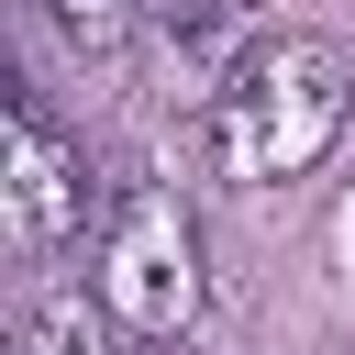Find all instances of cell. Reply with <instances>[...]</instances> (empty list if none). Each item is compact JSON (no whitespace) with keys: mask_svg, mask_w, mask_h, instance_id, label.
<instances>
[{"mask_svg":"<svg viewBox=\"0 0 355 355\" xmlns=\"http://www.w3.org/2000/svg\"><path fill=\"white\" fill-rule=\"evenodd\" d=\"M344 100H355V55H344L333 33H266V44H255L189 122H200L211 178H233V189H277V178H300V166L333 155Z\"/></svg>","mask_w":355,"mask_h":355,"instance_id":"obj_1","label":"cell"},{"mask_svg":"<svg viewBox=\"0 0 355 355\" xmlns=\"http://www.w3.org/2000/svg\"><path fill=\"white\" fill-rule=\"evenodd\" d=\"M89 288L111 300V322H122L133 344L189 333V311H200V222H189V200H178L166 178H144V166H133V178H111Z\"/></svg>","mask_w":355,"mask_h":355,"instance_id":"obj_2","label":"cell"},{"mask_svg":"<svg viewBox=\"0 0 355 355\" xmlns=\"http://www.w3.org/2000/svg\"><path fill=\"white\" fill-rule=\"evenodd\" d=\"M11 244L22 255H67L89 244V155L67 144V122L33 100V78H11Z\"/></svg>","mask_w":355,"mask_h":355,"instance_id":"obj_3","label":"cell"},{"mask_svg":"<svg viewBox=\"0 0 355 355\" xmlns=\"http://www.w3.org/2000/svg\"><path fill=\"white\" fill-rule=\"evenodd\" d=\"M11 355H111V300L78 288V277L22 288V311H11Z\"/></svg>","mask_w":355,"mask_h":355,"instance_id":"obj_4","label":"cell"},{"mask_svg":"<svg viewBox=\"0 0 355 355\" xmlns=\"http://www.w3.org/2000/svg\"><path fill=\"white\" fill-rule=\"evenodd\" d=\"M33 11H44V33H55L67 55H89V67H100V55H122V44H133V22H144V0H33Z\"/></svg>","mask_w":355,"mask_h":355,"instance_id":"obj_5","label":"cell"},{"mask_svg":"<svg viewBox=\"0 0 355 355\" xmlns=\"http://www.w3.org/2000/svg\"><path fill=\"white\" fill-rule=\"evenodd\" d=\"M144 355H178V333H155V344H144Z\"/></svg>","mask_w":355,"mask_h":355,"instance_id":"obj_6","label":"cell"}]
</instances>
